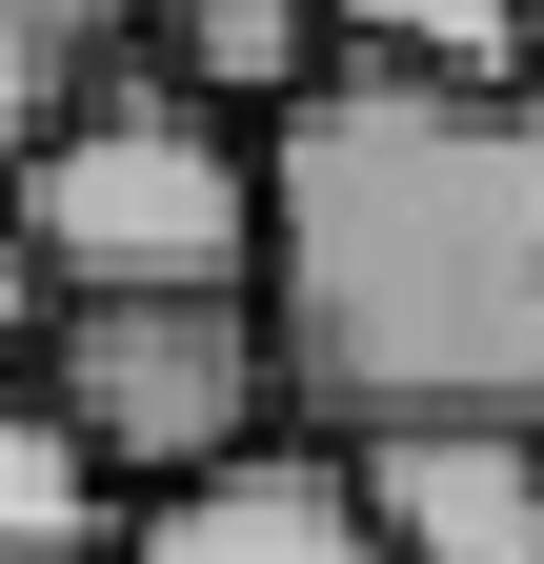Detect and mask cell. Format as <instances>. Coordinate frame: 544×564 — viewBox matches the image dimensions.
<instances>
[{
	"label": "cell",
	"mask_w": 544,
	"mask_h": 564,
	"mask_svg": "<svg viewBox=\"0 0 544 564\" xmlns=\"http://www.w3.org/2000/svg\"><path fill=\"white\" fill-rule=\"evenodd\" d=\"M262 303L303 423H544V82L344 61L262 121Z\"/></svg>",
	"instance_id": "6da1fadb"
},
{
	"label": "cell",
	"mask_w": 544,
	"mask_h": 564,
	"mask_svg": "<svg viewBox=\"0 0 544 564\" xmlns=\"http://www.w3.org/2000/svg\"><path fill=\"white\" fill-rule=\"evenodd\" d=\"M0 223L41 242L61 303H202V282H262V121L182 101L162 61L121 41L101 82L41 121V162L0 182Z\"/></svg>",
	"instance_id": "7a4b0ae2"
},
{
	"label": "cell",
	"mask_w": 544,
	"mask_h": 564,
	"mask_svg": "<svg viewBox=\"0 0 544 564\" xmlns=\"http://www.w3.org/2000/svg\"><path fill=\"white\" fill-rule=\"evenodd\" d=\"M121 524H142V505L101 484V444H81V423L41 403V364H21V383H0V544H121Z\"/></svg>",
	"instance_id": "52a82bcc"
},
{
	"label": "cell",
	"mask_w": 544,
	"mask_h": 564,
	"mask_svg": "<svg viewBox=\"0 0 544 564\" xmlns=\"http://www.w3.org/2000/svg\"><path fill=\"white\" fill-rule=\"evenodd\" d=\"M524 82H544V0H524Z\"/></svg>",
	"instance_id": "7c38bea8"
},
{
	"label": "cell",
	"mask_w": 544,
	"mask_h": 564,
	"mask_svg": "<svg viewBox=\"0 0 544 564\" xmlns=\"http://www.w3.org/2000/svg\"><path fill=\"white\" fill-rule=\"evenodd\" d=\"M363 61H444V82H524V0H344Z\"/></svg>",
	"instance_id": "9c48e42d"
},
{
	"label": "cell",
	"mask_w": 544,
	"mask_h": 564,
	"mask_svg": "<svg viewBox=\"0 0 544 564\" xmlns=\"http://www.w3.org/2000/svg\"><path fill=\"white\" fill-rule=\"evenodd\" d=\"M41 403L101 444L121 505H162V484L283 444L303 364H283V303H262V282H202V303H61L41 323Z\"/></svg>",
	"instance_id": "3957f363"
},
{
	"label": "cell",
	"mask_w": 544,
	"mask_h": 564,
	"mask_svg": "<svg viewBox=\"0 0 544 564\" xmlns=\"http://www.w3.org/2000/svg\"><path fill=\"white\" fill-rule=\"evenodd\" d=\"M142 61L222 121H303L363 41H344V0H142Z\"/></svg>",
	"instance_id": "8992f818"
},
{
	"label": "cell",
	"mask_w": 544,
	"mask_h": 564,
	"mask_svg": "<svg viewBox=\"0 0 544 564\" xmlns=\"http://www.w3.org/2000/svg\"><path fill=\"white\" fill-rule=\"evenodd\" d=\"M121 41H142V0H0V182L41 162V121L81 101Z\"/></svg>",
	"instance_id": "ba28073f"
},
{
	"label": "cell",
	"mask_w": 544,
	"mask_h": 564,
	"mask_svg": "<svg viewBox=\"0 0 544 564\" xmlns=\"http://www.w3.org/2000/svg\"><path fill=\"white\" fill-rule=\"evenodd\" d=\"M121 564H403V544L363 505V444H344V423H283V444L162 484V505L121 524Z\"/></svg>",
	"instance_id": "277c9868"
},
{
	"label": "cell",
	"mask_w": 544,
	"mask_h": 564,
	"mask_svg": "<svg viewBox=\"0 0 544 564\" xmlns=\"http://www.w3.org/2000/svg\"><path fill=\"white\" fill-rule=\"evenodd\" d=\"M41 323H61V282H41V242H21V223H0V383L41 364Z\"/></svg>",
	"instance_id": "30bf717a"
},
{
	"label": "cell",
	"mask_w": 544,
	"mask_h": 564,
	"mask_svg": "<svg viewBox=\"0 0 544 564\" xmlns=\"http://www.w3.org/2000/svg\"><path fill=\"white\" fill-rule=\"evenodd\" d=\"M363 505L403 564H544V423H363Z\"/></svg>",
	"instance_id": "5b68a950"
},
{
	"label": "cell",
	"mask_w": 544,
	"mask_h": 564,
	"mask_svg": "<svg viewBox=\"0 0 544 564\" xmlns=\"http://www.w3.org/2000/svg\"><path fill=\"white\" fill-rule=\"evenodd\" d=\"M0 564H121V544H0Z\"/></svg>",
	"instance_id": "8fae6325"
}]
</instances>
